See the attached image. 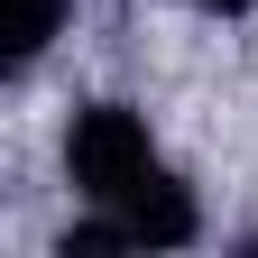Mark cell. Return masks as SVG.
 I'll return each mask as SVG.
<instances>
[{
  "label": "cell",
  "mask_w": 258,
  "mask_h": 258,
  "mask_svg": "<svg viewBox=\"0 0 258 258\" xmlns=\"http://www.w3.org/2000/svg\"><path fill=\"white\" fill-rule=\"evenodd\" d=\"M194 240H203V203H194V184H184V175L157 166L129 203L74 221V231H64V258H74V249H194Z\"/></svg>",
  "instance_id": "cell-2"
},
{
  "label": "cell",
  "mask_w": 258,
  "mask_h": 258,
  "mask_svg": "<svg viewBox=\"0 0 258 258\" xmlns=\"http://www.w3.org/2000/svg\"><path fill=\"white\" fill-rule=\"evenodd\" d=\"M184 10H203V19H249L258 0H184Z\"/></svg>",
  "instance_id": "cell-4"
},
{
  "label": "cell",
  "mask_w": 258,
  "mask_h": 258,
  "mask_svg": "<svg viewBox=\"0 0 258 258\" xmlns=\"http://www.w3.org/2000/svg\"><path fill=\"white\" fill-rule=\"evenodd\" d=\"M157 166H166V157H157L148 111H129V102H83L74 111V129H64V184H74L92 212L129 203Z\"/></svg>",
  "instance_id": "cell-1"
},
{
  "label": "cell",
  "mask_w": 258,
  "mask_h": 258,
  "mask_svg": "<svg viewBox=\"0 0 258 258\" xmlns=\"http://www.w3.org/2000/svg\"><path fill=\"white\" fill-rule=\"evenodd\" d=\"M64 19H74V0H0V64L28 74V64L64 37Z\"/></svg>",
  "instance_id": "cell-3"
}]
</instances>
